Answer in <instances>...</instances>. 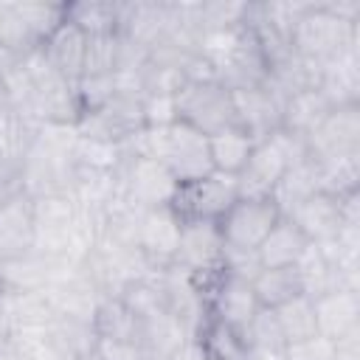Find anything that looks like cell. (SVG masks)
<instances>
[{"label": "cell", "instance_id": "60d3db41", "mask_svg": "<svg viewBox=\"0 0 360 360\" xmlns=\"http://www.w3.org/2000/svg\"><path fill=\"white\" fill-rule=\"evenodd\" d=\"M166 360H211V357H208V352H205L200 338H186Z\"/></svg>", "mask_w": 360, "mask_h": 360}, {"label": "cell", "instance_id": "f35d334b", "mask_svg": "<svg viewBox=\"0 0 360 360\" xmlns=\"http://www.w3.org/2000/svg\"><path fill=\"white\" fill-rule=\"evenodd\" d=\"M284 360H338V354H335V343L329 338L312 335V338L287 343L284 346Z\"/></svg>", "mask_w": 360, "mask_h": 360}, {"label": "cell", "instance_id": "8fae6325", "mask_svg": "<svg viewBox=\"0 0 360 360\" xmlns=\"http://www.w3.org/2000/svg\"><path fill=\"white\" fill-rule=\"evenodd\" d=\"M231 98H233L236 127L245 129L256 143L267 141L281 127V104L284 101L267 84L231 90Z\"/></svg>", "mask_w": 360, "mask_h": 360}, {"label": "cell", "instance_id": "e575fe53", "mask_svg": "<svg viewBox=\"0 0 360 360\" xmlns=\"http://www.w3.org/2000/svg\"><path fill=\"white\" fill-rule=\"evenodd\" d=\"M115 93H118L115 73H107V76H82L79 82H73V96H76V104H79V115L101 110Z\"/></svg>", "mask_w": 360, "mask_h": 360}, {"label": "cell", "instance_id": "83f0119b", "mask_svg": "<svg viewBox=\"0 0 360 360\" xmlns=\"http://www.w3.org/2000/svg\"><path fill=\"white\" fill-rule=\"evenodd\" d=\"M73 166L79 169H93V172H118L121 163L127 160L124 143H110V141H96L79 135L73 143Z\"/></svg>", "mask_w": 360, "mask_h": 360}, {"label": "cell", "instance_id": "2e32d148", "mask_svg": "<svg viewBox=\"0 0 360 360\" xmlns=\"http://www.w3.org/2000/svg\"><path fill=\"white\" fill-rule=\"evenodd\" d=\"M284 172H287V160L273 146V141L256 143L253 152H250V158H248V163H245V169L236 174V180H239V197H250V200L270 197Z\"/></svg>", "mask_w": 360, "mask_h": 360}, {"label": "cell", "instance_id": "4fadbf2b", "mask_svg": "<svg viewBox=\"0 0 360 360\" xmlns=\"http://www.w3.org/2000/svg\"><path fill=\"white\" fill-rule=\"evenodd\" d=\"M34 239L37 222L31 197L25 191H11L0 197V262L31 253Z\"/></svg>", "mask_w": 360, "mask_h": 360}, {"label": "cell", "instance_id": "74e56055", "mask_svg": "<svg viewBox=\"0 0 360 360\" xmlns=\"http://www.w3.org/2000/svg\"><path fill=\"white\" fill-rule=\"evenodd\" d=\"M259 270H262V262H259L256 250H245V248L225 245V250H222V273H225V276L253 281V278L259 276Z\"/></svg>", "mask_w": 360, "mask_h": 360}, {"label": "cell", "instance_id": "4dcf8cb0", "mask_svg": "<svg viewBox=\"0 0 360 360\" xmlns=\"http://www.w3.org/2000/svg\"><path fill=\"white\" fill-rule=\"evenodd\" d=\"M11 8L25 22V28L37 45H42L65 22V3H20V0H14Z\"/></svg>", "mask_w": 360, "mask_h": 360}, {"label": "cell", "instance_id": "9a60e30c", "mask_svg": "<svg viewBox=\"0 0 360 360\" xmlns=\"http://www.w3.org/2000/svg\"><path fill=\"white\" fill-rule=\"evenodd\" d=\"M315 309V332L329 338L332 343L360 329V292L352 290H329L312 298Z\"/></svg>", "mask_w": 360, "mask_h": 360}, {"label": "cell", "instance_id": "836d02e7", "mask_svg": "<svg viewBox=\"0 0 360 360\" xmlns=\"http://www.w3.org/2000/svg\"><path fill=\"white\" fill-rule=\"evenodd\" d=\"M205 352L211 360H245L248 357V343H245V335L217 323V321H208L202 335H200Z\"/></svg>", "mask_w": 360, "mask_h": 360}, {"label": "cell", "instance_id": "52a82bcc", "mask_svg": "<svg viewBox=\"0 0 360 360\" xmlns=\"http://www.w3.org/2000/svg\"><path fill=\"white\" fill-rule=\"evenodd\" d=\"M138 129H143L141 96L121 93V90L101 110L84 112L76 121V132L79 135L96 138V141H110V143H127Z\"/></svg>", "mask_w": 360, "mask_h": 360}, {"label": "cell", "instance_id": "8992f818", "mask_svg": "<svg viewBox=\"0 0 360 360\" xmlns=\"http://www.w3.org/2000/svg\"><path fill=\"white\" fill-rule=\"evenodd\" d=\"M239 200V180L236 174L211 172L202 180L186 183L177 188L172 208L180 219H214L219 222L222 214Z\"/></svg>", "mask_w": 360, "mask_h": 360}, {"label": "cell", "instance_id": "44dd1931", "mask_svg": "<svg viewBox=\"0 0 360 360\" xmlns=\"http://www.w3.org/2000/svg\"><path fill=\"white\" fill-rule=\"evenodd\" d=\"M183 340H186L183 326H180L177 318H174L172 312H166V309H160V312H155V315L138 321L135 343H138L149 357L166 360Z\"/></svg>", "mask_w": 360, "mask_h": 360}, {"label": "cell", "instance_id": "ba28073f", "mask_svg": "<svg viewBox=\"0 0 360 360\" xmlns=\"http://www.w3.org/2000/svg\"><path fill=\"white\" fill-rule=\"evenodd\" d=\"M281 219V211L276 208V202L270 197L264 200H250V197H239L219 219V231L225 245L233 248H245V250H256L262 245V239L270 233V228Z\"/></svg>", "mask_w": 360, "mask_h": 360}, {"label": "cell", "instance_id": "d590c367", "mask_svg": "<svg viewBox=\"0 0 360 360\" xmlns=\"http://www.w3.org/2000/svg\"><path fill=\"white\" fill-rule=\"evenodd\" d=\"M245 11H248V3H231V0L200 3V31L242 25L245 22Z\"/></svg>", "mask_w": 360, "mask_h": 360}, {"label": "cell", "instance_id": "ab89813d", "mask_svg": "<svg viewBox=\"0 0 360 360\" xmlns=\"http://www.w3.org/2000/svg\"><path fill=\"white\" fill-rule=\"evenodd\" d=\"M96 357L98 360H146V352L132 340H104V338H98Z\"/></svg>", "mask_w": 360, "mask_h": 360}, {"label": "cell", "instance_id": "ffe728a7", "mask_svg": "<svg viewBox=\"0 0 360 360\" xmlns=\"http://www.w3.org/2000/svg\"><path fill=\"white\" fill-rule=\"evenodd\" d=\"M332 107L326 104V98L318 93V87L312 90H298L292 96L284 98L281 104V127L278 129H287L292 135H301L307 138L329 112Z\"/></svg>", "mask_w": 360, "mask_h": 360}, {"label": "cell", "instance_id": "9c48e42d", "mask_svg": "<svg viewBox=\"0 0 360 360\" xmlns=\"http://www.w3.org/2000/svg\"><path fill=\"white\" fill-rule=\"evenodd\" d=\"M180 228L183 219L172 205L163 208H146L138 219V236L135 248L149 264V270H163L174 262L177 242H180Z\"/></svg>", "mask_w": 360, "mask_h": 360}, {"label": "cell", "instance_id": "484cf974", "mask_svg": "<svg viewBox=\"0 0 360 360\" xmlns=\"http://www.w3.org/2000/svg\"><path fill=\"white\" fill-rule=\"evenodd\" d=\"M118 11H121V3H101V0L65 3V20L73 22L87 37L90 34H118Z\"/></svg>", "mask_w": 360, "mask_h": 360}, {"label": "cell", "instance_id": "7bdbcfd3", "mask_svg": "<svg viewBox=\"0 0 360 360\" xmlns=\"http://www.w3.org/2000/svg\"><path fill=\"white\" fill-rule=\"evenodd\" d=\"M3 11H6V3H0V17H3Z\"/></svg>", "mask_w": 360, "mask_h": 360}, {"label": "cell", "instance_id": "ac0fdd59", "mask_svg": "<svg viewBox=\"0 0 360 360\" xmlns=\"http://www.w3.org/2000/svg\"><path fill=\"white\" fill-rule=\"evenodd\" d=\"M84 45H87V34L79 31L73 22H62L39 48L45 53V59L51 62V68L65 79V82H79L82 79V68H84Z\"/></svg>", "mask_w": 360, "mask_h": 360}, {"label": "cell", "instance_id": "d6a6232c", "mask_svg": "<svg viewBox=\"0 0 360 360\" xmlns=\"http://www.w3.org/2000/svg\"><path fill=\"white\" fill-rule=\"evenodd\" d=\"M245 343H248V352H262V354H284V335L278 329V321H276V312L267 309V307H259V312L253 315L250 326L245 329Z\"/></svg>", "mask_w": 360, "mask_h": 360}, {"label": "cell", "instance_id": "277c9868", "mask_svg": "<svg viewBox=\"0 0 360 360\" xmlns=\"http://www.w3.org/2000/svg\"><path fill=\"white\" fill-rule=\"evenodd\" d=\"M115 174H118L121 194L132 205H138L143 211L146 208L172 205L174 197H177V188H180L174 174L160 160H152V158H132V155H127V160L121 163V169Z\"/></svg>", "mask_w": 360, "mask_h": 360}, {"label": "cell", "instance_id": "f546056e", "mask_svg": "<svg viewBox=\"0 0 360 360\" xmlns=\"http://www.w3.org/2000/svg\"><path fill=\"white\" fill-rule=\"evenodd\" d=\"M273 312H276L278 329H281L287 343H295V340L318 335L315 332V309H312V298L309 295H295V298L278 304Z\"/></svg>", "mask_w": 360, "mask_h": 360}, {"label": "cell", "instance_id": "3957f363", "mask_svg": "<svg viewBox=\"0 0 360 360\" xmlns=\"http://www.w3.org/2000/svg\"><path fill=\"white\" fill-rule=\"evenodd\" d=\"M177 118L197 127L205 135L236 127L231 90L219 82H188L177 96Z\"/></svg>", "mask_w": 360, "mask_h": 360}, {"label": "cell", "instance_id": "6da1fadb", "mask_svg": "<svg viewBox=\"0 0 360 360\" xmlns=\"http://www.w3.org/2000/svg\"><path fill=\"white\" fill-rule=\"evenodd\" d=\"M290 45H292V53L304 59L326 62L329 56L346 48H360V22H346L335 17L323 3H312L298 17Z\"/></svg>", "mask_w": 360, "mask_h": 360}, {"label": "cell", "instance_id": "1f68e13d", "mask_svg": "<svg viewBox=\"0 0 360 360\" xmlns=\"http://www.w3.org/2000/svg\"><path fill=\"white\" fill-rule=\"evenodd\" d=\"M121 62V37L118 34H90L84 45L82 76H107L115 73Z\"/></svg>", "mask_w": 360, "mask_h": 360}, {"label": "cell", "instance_id": "e0dca14e", "mask_svg": "<svg viewBox=\"0 0 360 360\" xmlns=\"http://www.w3.org/2000/svg\"><path fill=\"white\" fill-rule=\"evenodd\" d=\"M287 219L304 233L307 242L312 245H323L329 239L338 236L340 231V208H338V200L323 194V191H315L312 197H307L301 205H295Z\"/></svg>", "mask_w": 360, "mask_h": 360}, {"label": "cell", "instance_id": "5bb4252c", "mask_svg": "<svg viewBox=\"0 0 360 360\" xmlns=\"http://www.w3.org/2000/svg\"><path fill=\"white\" fill-rule=\"evenodd\" d=\"M318 93L332 110L360 104V48H346L321 62Z\"/></svg>", "mask_w": 360, "mask_h": 360}, {"label": "cell", "instance_id": "7a4b0ae2", "mask_svg": "<svg viewBox=\"0 0 360 360\" xmlns=\"http://www.w3.org/2000/svg\"><path fill=\"white\" fill-rule=\"evenodd\" d=\"M222 250L225 239L219 222L214 219H183L180 242L174 253V267L188 273L194 281L208 284L222 276Z\"/></svg>", "mask_w": 360, "mask_h": 360}, {"label": "cell", "instance_id": "b9f144b4", "mask_svg": "<svg viewBox=\"0 0 360 360\" xmlns=\"http://www.w3.org/2000/svg\"><path fill=\"white\" fill-rule=\"evenodd\" d=\"M79 360H98V357H96V352H93V354H87V357H79Z\"/></svg>", "mask_w": 360, "mask_h": 360}, {"label": "cell", "instance_id": "7c38bea8", "mask_svg": "<svg viewBox=\"0 0 360 360\" xmlns=\"http://www.w3.org/2000/svg\"><path fill=\"white\" fill-rule=\"evenodd\" d=\"M259 312V301L253 292V284L245 278H233V276H219V281L214 284L211 295H208V315L211 321L245 335V329L250 326L253 315Z\"/></svg>", "mask_w": 360, "mask_h": 360}, {"label": "cell", "instance_id": "d6986e66", "mask_svg": "<svg viewBox=\"0 0 360 360\" xmlns=\"http://www.w3.org/2000/svg\"><path fill=\"white\" fill-rule=\"evenodd\" d=\"M307 245L309 242L304 239V233L287 217H281L270 228V233L262 239V245L256 248V256H259L262 267H292Z\"/></svg>", "mask_w": 360, "mask_h": 360}, {"label": "cell", "instance_id": "30bf717a", "mask_svg": "<svg viewBox=\"0 0 360 360\" xmlns=\"http://www.w3.org/2000/svg\"><path fill=\"white\" fill-rule=\"evenodd\" d=\"M304 141H307V152L312 163L349 155V152H360V104L329 110L326 118Z\"/></svg>", "mask_w": 360, "mask_h": 360}, {"label": "cell", "instance_id": "5b68a950", "mask_svg": "<svg viewBox=\"0 0 360 360\" xmlns=\"http://www.w3.org/2000/svg\"><path fill=\"white\" fill-rule=\"evenodd\" d=\"M160 163L174 174V180L180 186L194 183V180H202L205 174L214 172L211 149H208V135L177 118L166 129Z\"/></svg>", "mask_w": 360, "mask_h": 360}, {"label": "cell", "instance_id": "cb8c5ba5", "mask_svg": "<svg viewBox=\"0 0 360 360\" xmlns=\"http://www.w3.org/2000/svg\"><path fill=\"white\" fill-rule=\"evenodd\" d=\"M318 166V191L329 197H343L352 191H360V152L338 155L329 160L315 163Z\"/></svg>", "mask_w": 360, "mask_h": 360}, {"label": "cell", "instance_id": "603a6c76", "mask_svg": "<svg viewBox=\"0 0 360 360\" xmlns=\"http://www.w3.org/2000/svg\"><path fill=\"white\" fill-rule=\"evenodd\" d=\"M315 191H318V166L312 160H304V163L287 166V172L276 183L270 200L276 202V208L281 211V217H287L295 205H301Z\"/></svg>", "mask_w": 360, "mask_h": 360}, {"label": "cell", "instance_id": "d4e9b609", "mask_svg": "<svg viewBox=\"0 0 360 360\" xmlns=\"http://www.w3.org/2000/svg\"><path fill=\"white\" fill-rule=\"evenodd\" d=\"M93 332L104 340H132L138 335V318L124 307L118 295H104L93 312Z\"/></svg>", "mask_w": 360, "mask_h": 360}, {"label": "cell", "instance_id": "4316f807", "mask_svg": "<svg viewBox=\"0 0 360 360\" xmlns=\"http://www.w3.org/2000/svg\"><path fill=\"white\" fill-rule=\"evenodd\" d=\"M250 284H253L259 307H267V309H276L278 304H284L295 295H304L292 267H262Z\"/></svg>", "mask_w": 360, "mask_h": 360}, {"label": "cell", "instance_id": "f1b7e54d", "mask_svg": "<svg viewBox=\"0 0 360 360\" xmlns=\"http://www.w3.org/2000/svg\"><path fill=\"white\" fill-rule=\"evenodd\" d=\"M295 276H298V284H301V292L309 295V298H318L329 290H335V276H332V267L329 262L323 259L321 248L318 245H307L304 253L298 256V262L292 264Z\"/></svg>", "mask_w": 360, "mask_h": 360}, {"label": "cell", "instance_id": "7402d4cb", "mask_svg": "<svg viewBox=\"0 0 360 360\" xmlns=\"http://www.w3.org/2000/svg\"><path fill=\"white\" fill-rule=\"evenodd\" d=\"M256 141L239 129V127H228L219 129L214 135H208V149H211V163L214 172H225V174H239L253 152Z\"/></svg>", "mask_w": 360, "mask_h": 360}, {"label": "cell", "instance_id": "8d00e7d4", "mask_svg": "<svg viewBox=\"0 0 360 360\" xmlns=\"http://www.w3.org/2000/svg\"><path fill=\"white\" fill-rule=\"evenodd\" d=\"M143 127H172L177 121V101L166 93H143L141 96Z\"/></svg>", "mask_w": 360, "mask_h": 360}]
</instances>
